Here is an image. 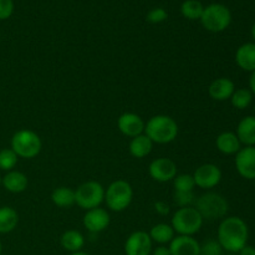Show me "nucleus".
I'll return each mask as SVG.
<instances>
[{"instance_id": "aec40b11", "label": "nucleus", "mask_w": 255, "mask_h": 255, "mask_svg": "<svg viewBox=\"0 0 255 255\" xmlns=\"http://www.w3.org/2000/svg\"><path fill=\"white\" fill-rule=\"evenodd\" d=\"M4 188L10 193H21L27 188V177L22 172L10 171L1 178Z\"/></svg>"}, {"instance_id": "473e14b6", "label": "nucleus", "mask_w": 255, "mask_h": 255, "mask_svg": "<svg viewBox=\"0 0 255 255\" xmlns=\"http://www.w3.org/2000/svg\"><path fill=\"white\" fill-rule=\"evenodd\" d=\"M14 11L12 0H0V20L9 19Z\"/></svg>"}, {"instance_id": "1a4fd4ad", "label": "nucleus", "mask_w": 255, "mask_h": 255, "mask_svg": "<svg viewBox=\"0 0 255 255\" xmlns=\"http://www.w3.org/2000/svg\"><path fill=\"white\" fill-rule=\"evenodd\" d=\"M194 183L202 189H212L218 186L222 181V171L213 163H204L199 166L192 174Z\"/></svg>"}, {"instance_id": "4be33fe9", "label": "nucleus", "mask_w": 255, "mask_h": 255, "mask_svg": "<svg viewBox=\"0 0 255 255\" xmlns=\"http://www.w3.org/2000/svg\"><path fill=\"white\" fill-rule=\"evenodd\" d=\"M60 244L65 251L70 252V253H76L84 248L85 237L79 231L70 229V231L62 233L61 238H60Z\"/></svg>"}, {"instance_id": "b1692460", "label": "nucleus", "mask_w": 255, "mask_h": 255, "mask_svg": "<svg viewBox=\"0 0 255 255\" xmlns=\"http://www.w3.org/2000/svg\"><path fill=\"white\" fill-rule=\"evenodd\" d=\"M19 223V214L11 207L0 208V233L6 234L14 231Z\"/></svg>"}, {"instance_id": "e433bc0d", "label": "nucleus", "mask_w": 255, "mask_h": 255, "mask_svg": "<svg viewBox=\"0 0 255 255\" xmlns=\"http://www.w3.org/2000/svg\"><path fill=\"white\" fill-rule=\"evenodd\" d=\"M249 90L252 91V94L255 95V71L252 72L251 77H249Z\"/></svg>"}, {"instance_id": "7ed1b4c3", "label": "nucleus", "mask_w": 255, "mask_h": 255, "mask_svg": "<svg viewBox=\"0 0 255 255\" xmlns=\"http://www.w3.org/2000/svg\"><path fill=\"white\" fill-rule=\"evenodd\" d=\"M203 221L199 212L194 207H184L174 212L172 217L171 226L174 233L178 236L193 237L194 234L201 231L203 226Z\"/></svg>"}, {"instance_id": "4c0bfd02", "label": "nucleus", "mask_w": 255, "mask_h": 255, "mask_svg": "<svg viewBox=\"0 0 255 255\" xmlns=\"http://www.w3.org/2000/svg\"><path fill=\"white\" fill-rule=\"evenodd\" d=\"M70 255H89V254L85 253V252H81V251H80V252H76V253H71Z\"/></svg>"}, {"instance_id": "a878e982", "label": "nucleus", "mask_w": 255, "mask_h": 255, "mask_svg": "<svg viewBox=\"0 0 255 255\" xmlns=\"http://www.w3.org/2000/svg\"><path fill=\"white\" fill-rule=\"evenodd\" d=\"M204 6L198 0H186L181 5V12L186 19L199 20L203 14Z\"/></svg>"}, {"instance_id": "cd10ccee", "label": "nucleus", "mask_w": 255, "mask_h": 255, "mask_svg": "<svg viewBox=\"0 0 255 255\" xmlns=\"http://www.w3.org/2000/svg\"><path fill=\"white\" fill-rule=\"evenodd\" d=\"M174 191L181 192H193L196 183L192 174H177L173 179Z\"/></svg>"}, {"instance_id": "412c9836", "label": "nucleus", "mask_w": 255, "mask_h": 255, "mask_svg": "<svg viewBox=\"0 0 255 255\" xmlns=\"http://www.w3.org/2000/svg\"><path fill=\"white\" fill-rule=\"evenodd\" d=\"M152 148H153V142L144 133L133 137L128 146L129 153L134 158H144L151 153Z\"/></svg>"}, {"instance_id": "f03ea898", "label": "nucleus", "mask_w": 255, "mask_h": 255, "mask_svg": "<svg viewBox=\"0 0 255 255\" xmlns=\"http://www.w3.org/2000/svg\"><path fill=\"white\" fill-rule=\"evenodd\" d=\"M178 125L167 115H157L151 117L144 125V134L153 143L167 144L173 142L178 136Z\"/></svg>"}, {"instance_id": "a211bd4d", "label": "nucleus", "mask_w": 255, "mask_h": 255, "mask_svg": "<svg viewBox=\"0 0 255 255\" xmlns=\"http://www.w3.org/2000/svg\"><path fill=\"white\" fill-rule=\"evenodd\" d=\"M237 137L246 147L255 146V116H246L237 127Z\"/></svg>"}, {"instance_id": "79ce46f5", "label": "nucleus", "mask_w": 255, "mask_h": 255, "mask_svg": "<svg viewBox=\"0 0 255 255\" xmlns=\"http://www.w3.org/2000/svg\"><path fill=\"white\" fill-rule=\"evenodd\" d=\"M229 255H236V254H233V253H231V254H229Z\"/></svg>"}, {"instance_id": "4468645a", "label": "nucleus", "mask_w": 255, "mask_h": 255, "mask_svg": "<svg viewBox=\"0 0 255 255\" xmlns=\"http://www.w3.org/2000/svg\"><path fill=\"white\" fill-rule=\"evenodd\" d=\"M110 221L111 219H110L109 212L97 207V208L86 211L82 223H84L85 228L91 233H100V232L107 229V227L110 226Z\"/></svg>"}, {"instance_id": "f704fd0d", "label": "nucleus", "mask_w": 255, "mask_h": 255, "mask_svg": "<svg viewBox=\"0 0 255 255\" xmlns=\"http://www.w3.org/2000/svg\"><path fill=\"white\" fill-rule=\"evenodd\" d=\"M152 255H171V252H169V248L166 246H159L157 248L152 249Z\"/></svg>"}, {"instance_id": "5701e85b", "label": "nucleus", "mask_w": 255, "mask_h": 255, "mask_svg": "<svg viewBox=\"0 0 255 255\" xmlns=\"http://www.w3.org/2000/svg\"><path fill=\"white\" fill-rule=\"evenodd\" d=\"M149 237H151L152 242L159 244V246H164L167 243H171L172 239L174 238V231L172 228L171 224L167 223H158L153 226L149 231Z\"/></svg>"}, {"instance_id": "f3484780", "label": "nucleus", "mask_w": 255, "mask_h": 255, "mask_svg": "<svg viewBox=\"0 0 255 255\" xmlns=\"http://www.w3.org/2000/svg\"><path fill=\"white\" fill-rule=\"evenodd\" d=\"M236 62L244 71H255V44L247 42L239 46L236 52Z\"/></svg>"}, {"instance_id": "6ab92c4d", "label": "nucleus", "mask_w": 255, "mask_h": 255, "mask_svg": "<svg viewBox=\"0 0 255 255\" xmlns=\"http://www.w3.org/2000/svg\"><path fill=\"white\" fill-rule=\"evenodd\" d=\"M216 146L223 154H237L241 151V141L234 132H222L216 139Z\"/></svg>"}, {"instance_id": "9d476101", "label": "nucleus", "mask_w": 255, "mask_h": 255, "mask_svg": "<svg viewBox=\"0 0 255 255\" xmlns=\"http://www.w3.org/2000/svg\"><path fill=\"white\" fill-rule=\"evenodd\" d=\"M177 169L178 168H177L174 161H172L171 158H166V157H159L149 163L148 173L153 181L166 183V182H171L176 178Z\"/></svg>"}, {"instance_id": "f257e3e1", "label": "nucleus", "mask_w": 255, "mask_h": 255, "mask_svg": "<svg viewBox=\"0 0 255 255\" xmlns=\"http://www.w3.org/2000/svg\"><path fill=\"white\" fill-rule=\"evenodd\" d=\"M249 229L246 222L239 217H228L218 227V243L228 253H239L247 246Z\"/></svg>"}, {"instance_id": "2eb2a0df", "label": "nucleus", "mask_w": 255, "mask_h": 255, "mask_svg": "<svg viewBox=\"0 0 255 255\" xmlns=\"http://www.w3.org/2000/svg\"><path fill=\"white\" fill-rule=\"evenodd\" d=\"M171 255H199L201 244L189 236H177L169 243Z\"/></svg>"}, {"instance_id": "7c9ffc66", "label": "nucleus", "mask_w": 255, "mask_h": 255, "mask_svg": "<svg viewBox=\"0 0 255 255\" xmlns=\"http://www.w3.org/2000/svg\"><path fill=\"white\" fill-rule=\"evenodd\" d=\"M222 254H223V248H222L221 244L218 243V241L208 239V241L204 242L203 244H201V252H199V255H222Z\"/></svg>"}, {"instance_id": "9b49d317", "label": "nucleus", "mask_w": 255, "mask_h": 255, "mask_svg": "<svg viewBox=\"0 0 255 255\" xmlns=\"http://www.w3.org/2000/svg\"><path fill=\"white\" fill-rule=\"evenodd\" d=\"M152 244L153 242L147 232H133L125 243V253L126 255H151Z\"/></svg>"}, {"instance_id": "c756f323", "label": "nucleus", "mask_w": 255, "mask_h": 255, "mask_svg": "<svg viewBox=\"0 0 255 255\" xmlns=\"http://www.w3.org/2000/svg\"><path fill=\"white\" fill-rule=\"evenodd\" d=\"M196 196L194 192H181V191H174L173 194V201L179 208H184V207H193L196 203Z\"/></svg>"}, {"instance_id": "c85d7f7f", "label": "nucleus", "mask_w": 255, "mask_h": 255, "mask_svg": "<svg viewBox=\"0 0 255 255\" xmlns=\"http://www.w3.org/2000/svg\"><path fill=\"white\" fill-rule=\"evenodd\" d=\"M17 158L14 151L11 148H4L0 151V169L4 171H11L17 163Z\"/></svg>"}, {"instance_id": "bb28decb", "label": "nucleus", "mask_w": 255, "mask_h": 255, "mask_svg": "<svg viewBox=\"0 0 255 255\" xmlns=\"http://www.w3.org/2000/svg\"><path fill=\"white\" fill-rule=\"evenodd\" d=\"M253 100V94L249 89H238L233 92L231 97V101L233 107L238 110H246L249 107Z\"/></svg>"}, {"instance_id": "58836bf2", "label": "nucleus", "mask_w": 255, "mask_h": 255, "mask_svg": "<svg viewBox=\"0 0 255 255\" xmlns=\"http://www.w3.org/2000/svg\"><path fill=\"white\" fill-rule=\"evenodd\" d=\"M252 36H253V39L255 40V24L253 25V27H252Z\"/></svg>"}, {"instance_id": "dca6fc26", "label": "nucleus", "mask_w": 255, "mask_h": 255, "mask_svg": "<svg viewBox=\"0 0 255 255\" xmlns=\"http://www.w3.org/2000/svg\"><path fill=\"white\" fill-rule=\"evenodd\" d=\"M234 91H236L234 82L228 77H218L213 80L208 87V94L211 99L219 102L231 100Z\"/></svg>"}, {"instance_id": "c9c22d12", "label": "nucleus", "mask_w": 255, "mask_h": 255, "mask_svg": "<svg viewBox=\"0 0 255 255\" xmlns=\"http://www.w3.org/2000/svg\"><path fill=\"white\" fill-rule=\"evenodd\" d=\"M239 255H255V248L252 246H246L239 252Z\"/></svg>"}, {"instance_id": "423d86ee", "label": "nucleus", "mask_w": 255, "mask_h": 255, "mask_svg": "<svg viewBox=\"0 0 255 255\" xmlns=\"http://www.w3.org/2000/svg\"><path fill=\"white\" fill-rule=\"evenodd\" d=\"M41 148V138L31 129H20L15 132L11 138V149L17 157L21 158H35L40 153Z\"/></svg>"}, {"instance_id": "393cba45", "label": "nucleus", "mask_w": 255, "mask_h": 255, "mask_svg": "<svg viewBox=\"0 0 255 255\" xmlns=\"http://www.w3.org/2000/svg\"><path fill=\"white\" fill-rule=\"evenodd\" d=\"M51 201L60 208H70L75 204V191L69 187H57L52 191Z\"/></svg>"}, {"instance_id": "20e7f679", "label": "nucleus", "mask_w": 255, "mask_h": 255, "mask_svg": "<svg viewBox=\"0 0 255 255\" xmlns=\"http://www.w3.org/2000/svg\"><path fill=\"white\" fill-rule=\"evenodd\" d=\"M133 199V189L127 181L117 179L105 189V202L112 212L126 211Z\"/></svg>"}, {"instance_id": "2f4dec72", "label": "nucleus", "mask_w": 255, "mask_h": 255, "mask_svg": "<svg viewBox=\"0 0 255 255\" xmlns=\"http://www.w3.org/2000/svg\"><path fill=\"white\" fill-rule=\"evenodd\" d=\"M167 17H168V14L163 7H154V9L149 10L146 19L152 24H159V22H163Z\"/></svg>"}, {"instance_id": "f8f14e48", "label": "nucleus", "mask_w": 255, "mask_h": 255, "mask_svg": "<svg viewBox=\"0 0 255 255\" xmlns=\"http://www.w3.org/2000/svg\"><path fill=\"white\" fill-rule=\"evenodd\" d=\"M144 121L133 112H125L117 120V128L124 136L133 138L144 132Z\"/></svg>"}, {"instance_id": "a19ab883", "label": "nucleus", "mask_w": 255, "mask_h": 255, "mask_svg": "<svg viewBox=\"0 0 255 255\" xmlns=\"http://www.w3.org/2000/svg\"><path fill=\"white\" fill-rule=\"evenodd\" d=\"M0 184H1V177H0Z\"/></svg>"}, {"instance_id": "ddd939ff", "label": "nucleus", "mask_w": 255, "mask_h": 255, "mask_svg": "<svg viewBox=\"0 0 255 255\" xmlns=\"http://www.w3.org/2000/svg\"><path fill=\"white\" fill-rule=\"evenodd\" d=\"M236 168L243 178L255 179V146L241 148L236 156Z\"/></svg>"}, {"instance_id": "6e6552de", "label": "nucleus", "mask_w": 255, "mask_h": 255, "mask_svg": "<svg viewBox=\"0 0 255 255\" xmlns=\"http://www.w3.org/2000/svg\"><path fill=\"white\" fill-rule=\"evenodd\" d=\"M105 201V188L96 181H87L80 184L75 191V204L85 211L100 207Z\"/></svg>"}, {"instance_id": "72a5a7b5", "label": "nucleus", "mask_w": 255, "mask_h": 255, "mask_svg": "<svg viewBox=\"0 0 255 255\" xmlns=\"http://www.w3.org/2000/svg\"><path fill=\"white\" fill-rule=\"evenodd\" d=\"M154 211L158 214H161V216H167L171 209H169L168 203H166V202L163 201H158L154 203Z\"/></svg>"}, {"instance_id": "39448f33", "label": "nucleus", "mask_w": 255, "mask_h": 255, "mask_svg": "<svg viewBox=\"0 0 255 255\" xmlns=\"http://www.w3.org/2000/svg\"><path fill=\"white\" fill-rule=\"evenodd\" d=\"M194 208L199 212L203 219L216 221L226 217L228 212V202L222 194L216 192H207L196 199Z\"/></svg>"}, {"instance_id": "0eeeda50", "label": "nucleus", "mask_w": 255, "mask_h": 255, "mask_svg": "<svg viewBox=\"0 0 255 255\" xmlns=\"http://www.w3.org/2000/svg\"><path fill=\"white\" fill-rule=\"evenodd\" d=\"M201 22L207 31L222 32L231 25V10L223 4H211L204 7Z\"/></svg>"}, {"instance_id": "ea45409f", "label": "nucleus", "mask_w": 255, "mask_h": 255, "mask_svg": "<svg viewBox=\"0 0 255 255\" xmlns=\"http://www.w3.org/2000/svg\"><path fill=\"white\" fill-rule=\"evenodd\" d=\"M1 249H2V247H1V242H0V255H1Z\"/></svg>"}]
</instances>
